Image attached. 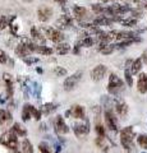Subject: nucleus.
Listing matches in <instances>:
<instances>
[{
  "label": "nucleus",
  "instance_id": "14",
  "mask_svg": "<svg viewBox=\"0 0 147 153\" xmlns=\"http://www.w3.org/2000/svg\"><path fill=\"white\" fill-rule=\"evenodd\" d=\"M4 80H5V84H7V94H8V98H12L13 92H14L13 80H12V75H10V74L4 73Z\"/></svg>",
  "mask_w": 147,
  "mask_h": 153
},
{
  "label": "nucleus",
  "instance_id": "6",
  "mask_svg": "<svg viewBox=\"0 0 147 153\" xmlns=\"http://www.w3.org/2000/svg\"><path fill=\"white\" fill-rule=\"evenodd\" d=\"M73 130L75 133L77 137H82L86 135V134L90 133V123L87 119H83V123H77L73 125Z\"/></svg>",
  "mask_w": 147,
  "mask_h": 153
},
{
  "label": "nucleus",
  "instance_id": "26",
  "mask_svg": "<svg viewBox=\"0 0 147 153\" xmlns=\"http://www.w3.org/2000/svg\"><path fill=\"white\" fill-rule=\"evenodd\" d=\"M120 23H122L123 26H125V27H134L137 25V18H134V17L125 18V19H123Z\"/></svg>",
  "mask_w": 147,
  "mask_h": 153
},
{
  "label": "nucleus",
  "instance_id": "27",
  "mask_svg": "<svg viewBox=\"0 0 147 153\" xmlns=\"http://www.w3.org/2000/svg\"><path fill=\"white\" fill-rule=\"evenodd\" d=\"M36 51L39 52V54H42V55H51L54 52L53 49H50V47H47V46H37Z\"/></svg>",
  "mask_w": 147,
  "mask_h": 153
},
{
  "label": "nucleus",
  "instance_id": "7",
  "mask_svg": "<svg viewBox=\"0 0 147 153\" xmlns=\"http://www.w3.org/2000/svg\"><path fill=\"white\" fill-rule=\"evenodd\" d=\"M105 123H106V126L111 131H118V120L111 110H106L105 111Z\"/></svg>",
  "mask_w": 147,
  "mask_h": 153
},
{
  "label": "nucleus",
  "instance_id": "17",
  "mask_svg": "<svg viewBox=\"0 0 147 153\" xmlns=\"http://www.w3.org/2000/svg\"><path fill=\"white\" fill-rule=\"evenodd\" d=\"M14 51H16L17 56H21V57H23V59H25V57H27V55H30V52H31V51L28 50L23 44H19V45H18Z\"/></svg>",
  "mask_w": 147,
  "mask_h": 153
},
{
  "label": "nucleus",
  "instance_id": "35",
  "mask_svg": "<svg viewBox=\"0 0 147 153\" xmlns=\"http://www.w3.org/2000/svg\"><path fill=\"white\" fill-rule=\"evenodd\" d=\"M54 73H55V75H58V76H63V75L67 74V70H65L64 68H60V66H58V68L54 69Z\"/></svg>",
  "mask_w": 147,
  "mask_h": 153
},
{
  "label": "nucleus",
  "instance_id": "8",
  "mask_svg": "<svg viewBox=\"0 0 147 153\" xmlns=\"http://www.w3.org/2000/svg\"><path fill=\"white\" fill-rule=\"evenodd\" d=\"M67 116H73L75 119H79V120H83L84 117V108L83 106H81V105H74V106L70 107V110H68L67 112H65Z\"/></svg>",
  "mask_w": 147,
  "mask_h": 153
},
{
  "label": "nucleus",
  "instance_id": "30",
  "mask_svg": "<svg viewBox=\"0 0 147 153\" xmlns=\"http://www.w3.org/2000/svg\"><path fill=\"white\" fill-rule=\"evenodd\" d=\"M105 7L100 5V4H93L92 5V10L96 13V14H105Z\"/></svg>",
  "mask_w": 147,
  "mask_h": 153
},
{
  "label": "nucleus",
  "instance_id": "23",
  "mask_svg": "<svg viewBox=\"0 0 147 153\" xmlns=\"http://www.w3.org/2000/svg\"><path fill=\"white\" fill-rule=\"evenodd\" d=\"M74 14L77 16V18H84L86 17V14H87V10H86V8H83V7H79V5H75L74 7Z\"/></svg>",
  "mask_w": 147,
  "mask_h": 153
},
{
  "label": "nucleus",
  "instance_id": "5",
  "mask_svg": "<svg viewBox=\"0 0 147 153\" xmlns=\"http://www.w3.org/2000/svg\"><path fill=\"white\" fill-rule=\"evenodd\" d=\"M44 32H45V36L49 37L51 41L54 42H61L63 41V33H61L59 30H55L53 27H44Z\"/></svg>",
  "mask_w": 147,
  "mask_h": 153
},
{
  "label": "nucleus",
  "instance_id": "44",
  "mask_svg": "<svg viewBox=\"0 0 147 153\" xmlns=\"http://www.w3.org/2000/svg\"><path fill=\"white\" fill-rule=\"evenodd\" d=\"M16 153H19V152H16Z\"/></svg>",
  "mask_w": 147,
  "mask_h": 153
},
{
  "label": "nucleus",
  "instance_id": "36",
  "mask_svg": "<svg viewBox=\"0 0 147 153\" xmlns=\"http://www.w3.org/2000/svg\"><path fill=\"white\" fill-rule=\"evenodd\" d=\"M7 26H9V21H8V18L5 17H1L0 18V30H4Z\"/></svg>",
  "mask_w": 147,
  "mask_h": 153
},
{
  "label": "nucleus",
  "instance_id": "22",
  "mask_svg": "<svg viewBox=\"0 0 147 153\" xmlns=\"http://www.w3.org/2000/svg\"><path fill=\"white\" fill-rule=\"evenodd\" d=\"M70 50V46L68 44H59L58 46H56V52H58L59 55H65L68 54Z\"/></svg>",
  "mask_w": 147,
  "mask_h": 153
},
{
  "label": "nucleus",
  "instance_id": "20",
  "mask_svg": "<svg viewBox=\"0 0 147 153\" xmlns=\"http://www.w3.org/2000/svg\"><path fill=\"white\" fill-rule=\"evenodd\" d=\"M56 108H58V105L53 103V102H49V103H45L44 106H42V112L46 114V115H49L51 112H54Z\"/></svg>",
  "mask_w": 147,
  "mask_h": 153
},
{
  "label": "nucleus",
  "instance_id": "12",
  "mask_svg": "<svg viewBox=\"0 0 147 153\" xmlns=\"http://www.w3.org/2000/svg\"><path fill=\"white\" fill-rule=\"evenodd\" d=\"M51 16H53V9L49 7H41L39 10H37V18H39V21H41V22L49 21Z\"/></svg>",
  "mask_w": 147,
  "mask_h": 153
},
{
  "label": "nucleus",
  "instance_id": "29",
  "mask_svg": "<svg viewBox=\"0 0 147 153\" xmlns=\"http://www.w3.org/2000/svg\"><path fill=\"white\" fill-rule=\"evenodd\" d=\"M31 36L34 37V38H36V40H41V41H44V37H42V35H41V32L37 30L36 27H32L31 28Z\"/></svg>",
  "mask_w": 147,
  "mask_h": 153
},
{
  "label": "nucleus",
  "instance_id": "11",
  "mask_svg": "<svg viewBox=\"0 0 147 153\" xmlns=\"http://www.w3.org/2000/svg\"><path fill=\"white\" fill-rule=\"evenodd\" d=\"M55 130H56V133H59V134L69 133V128H68L67 124H65L63 116H60V115L55 117Z\"/></svg>",
  "mask_w": 147,
  "mask_h": 153
},
{
  "label": "nucleus",
  "instance_id": "43",
  "mask_svg": "<svg viewBox=\"0 0 147 153\" xmlns=\"http://www.w3.org/2000/svg\"><path fill=\"white\" fill-rule=\"evenodd\" d=\"M145 8H146V9H147V3H146V4H145Z\"/></svg>",
  "mask_w": 147,
  "mask_h": 153
},
{
  "label": "nucleus",
  "instance_id": "2",
  "mask_svg": "<svg viewBox=\"0 0 147 153\" xmlns=\"http://www.w3.org/2000/svg\"><path fill=\"white\" fill-rule=\"evenodd\" d=\"M124 89V83L116 74L111 73L109 76V83H107V92L110 94H118Z\"/></svg>",
  "mask_w": 147,
  "mask_h": 153
},
{
  "label": "nucleus",
  "instance_id": "18",
  "mask_svg": "<svg viewBox=\"0 0 147 153\" xmlns=\"http://www.w3.org/2000/svg\"><path fill=\"white\" fill-rule=\"evenodd\" d=\"M141 68H142V57H138V59L133 60V64H132V66H131V73L133 75L138 74Z\"/></svg>",
  "mask_w": 147,
  "mask_h": 153
},
{
  "label": "nucleus",
  "instance_id": "15",
  "mask_svg": "<svg viewBox=\"0 0 147 153\" xmlns=\"http://www.w3.org/2000/svg\"><path fill=\"white\" fill-rule=\"evenodd\" d=\"M12 133L16 134L17 137H26L27 135V130L26 128L22 125V124L19 123H14V125L12 128Z\"/></svg>",
  "mask_w": 147,
  "mask_h": 153
},
{
  "label": "nucleus",
  "instance_id": "39",
  "mask_svg": "<svg viewBox=\"0 0 147 153\" xmlns=\"http://www.w3.org/2000/svg\"><path fill=\"white\" fill-rule=\"evenodd\" d=\"M82 46L81 45V42H77V44H75V47H74V54H78L79 52V47Z\"/></svg>",
  "mask_w": 147,
  "mask_h": 153
},
{
  "label": "nucleus",
  "instance_id": "19",
  "mask_svg": "<svg viewBox=\"0 0 147 153\" xmlns=\"http://www.w3.org/2000/svg\"><path fill=\"white\" fill-rule=\"evenodd\" d=\"M12 121V114L7 111V110H0V123L5 124Z\"/></svg>",
  "mask_w": 147,
  "mask_h": 153
},
{
  "label": "nucleus",
  "instance_id": "34",
  "mask_svg": "<svg viewBox=\"0 0 147 153\" xmlns=\"http://www.w3.org/2000/svg\"><path fill=\"white\" fill-rule=\"evenodd\" d=\"M96 133H97V135L98 138H104L105 137V130H104V126L101 125V124H96Z\"/></svg>",
  "mask_w": 147,
  "mask_h": 153
},
{
  "label": "nucleus",
  "instance_id": "28",
  "mask_svg": "<svg viewBox=\"0 0 147 153\" xmlns=\"http://www.w3.org/2000/svg\"><path fill=\"white\" fill-rule=\"evenodd\" d=\"M132 75H133V74L131 73V69L129 68H125V70H124V78H125V82H127V84L129 85V87H132V84H133Z\"/></svg>",
  "mask_w": 147,
  "mask_h": 153
},
{
  "label": "nucleus",
  "instance_id": "24",
  "mask_svg": "<svg viewBox=\"0 0 147 153\" xmlns=\"http://www.w3.org/2000/svg\"><path fill=\"white\" fill-rule=\"evenodd\" d=\"M22 151L25 153H34V147H32V143L28 139H25L22 142Z\"/></svg>",
  "mask_w": 147,
  "mask_h": 153
},
{
  "label": "nucleus",
  "instance_id": "38",
  "mask_svg": "<svg viewBox=\"0 0 147 153\" xmlns=\"http://www.w3.org/2000/svg\"><path fill=\"white\" fill-rule=\"evenodd\" d=\"M8 61V56L1 49H0V64H5Z\"/></svg>",
  "mask_w": 147,
  "mask_h": 153
},
{
  "label": "nucleus",
  "instance_id": "4",
  "mask_svg": "<svg viewBox=\"0 0 147 153\" xmlns=\"http://www.w3.org/2000/svg\"><path fill=\"white\" fill-rule=\"evenodd\" d=\"M82 71H77V73L72 74L70 76H68L67 79L64 80V89L65 91H72L74 89L75 87H77L78 82L81 80V78H82Z\"/></svg>",
  "mask_w": 147,
  "mask_h": 153
},
{
  "label": "nucleus",
  "instance_id": "31",
  "mask_svg": "<svg viewBox=\"0 0 147 153\" xmlns=\"http://www.w3.org/2000/svg\"><path fill=\"white\" fill-rule=\"evenodd\" d=\"M79 42H81V45L84 46V47H91V46L93 45L95 40H93L92 37H86V38H83V40L79 41Z\"/></svg>",
  "mask_w": 147,
  "mask_h": 153
},
{
  "label": "nucleus",
  "instance_id": "13",
  "mask_svg": "<svg viewBox=\"0 0 147 153\" xmlns=\"http://www.w3.org/2000/svg\"><path fill=\"white\" fill-rule=\"evenodd\" d=\"M137 89H138L140 93H147V73H143L138 76Z\"/></svg>",
  "mask_w": 147,
  "mask_h": 153
},
{
  "label": "nucleus",
  "instance_id": "21",
  "mask_svg": "<svg viewBox=\"0 0 147 153\" xmlns=\"http://www.w3.org/2000/svg\"><path fill=\"white\" fill-rule=\"evenodd\" d=\"M25 106L28 108V111L31 112L32 117H35L36 120H40V119H41V114H42V112L40 111V110H37L36 107L32 106V105H25Z\"/></svg>",
  "mask_w": 147,
  "mask_h": 153
},
{
  "label": "nucleus",
  "instance_id": "41",
  "mask_svg": "<svg viewBox=\"0 0 147 153\" xmlns=\"http://www.w3.org/2000/svg\"><path fill=\"white\" fill-rule=\"evenodd\" d=\"M56 3H59V4H64L65 3V0H55Z\"/></svg>",
  "mask_w": 147,
  "mask_h": 153
},
{
  "label": "nucleus",
  "instance_id": "16",
  "mask_svg": "<svg viewBox=\"0 0 147 153\" xmlns=\"http://www.w3.org/2000/svg\"><path fill=\"white\" fill-rule=\"evenodd\" d=\"M72 25V19L67 16H61L58 21H56V26L60 27V28H67V27H70Z\"/></svg>",
  "mask_w": 147,
  "mask_h": 153
},
{
  "label": "nucleus",
  "instance_id": "1",
  "mask_svg": "<svg viewBox=\"0 0 147 153\" xmlns=\"http://www.w3.org/2000/svg\"><path fill=\"white\" fill-rule=\"evenodd\" d=\"M136 137V133L133 130V126H125L120 131V143L123 148L127 152H133L134 151V143L133 139Z\"/></svg>",
  "mask_w": 147,
  "mask_h": 153
},
{
  "label": "nucleus",
  "instance_id": "40",
  "mask_svg": "<svg viewBox=\"0 0 147 153\" xmlns=\"http://www.w3.org/2000/svg\"><path fill=\"white\" fill-rule=\"evenodd\" d=\"M142 60H143L145 61V63L147 64V50L143 52V54H142Z\"/></svg>",
  "mask_w": 147,
  "mask_h": 153
},
{
  "label": "nucleus",
  "instance_id": "37",
  "mask_svg": "<svg viewBox=\"0 0 147 153\" xmlns=\"http://www.w3.org/2000/svg\"><path fill=\"white\" fill-rule=\"evenodd\" d=\"M25 63L26 64H28V65H31V64H35V63H37L39 61V59L37 57H31V56H28V57H25Z\"/></svg>",
  "mask_w": 147,
  "mask_h": 153
},
{
  "label": "nucleus",
  "instance_id": "10",
  "mask_svg": "<svg viewBox=\"0 0 147 153\" xmlns=\"http://www.w3.org/2000/svg\"><path fill=\"white\" fill-rule=\"evenodd\" d=\"M106 71H107L106 66L102 65V64H100V65L95 66V68L92 69V71H91V78H92L93 80H96V82H97V80H101L104 76H105Z\"/></svg>",
  "mask_w": 147,
  "mask_h": 153
},
{
  "label": "nucleus",
  "instance_id": "33",
  "mask_svg": "<svg viewBox=\"0 0 147 153\" xmlns=\"http://www.w3.org/2000/svg\"><path fill=\"white\" fill-rule=\"evenodd\" d=\"M31 116H32L31 112L28 111V108L25 106V107H23V111H22V120L27 121V120H30V119H31Z\"/></svg>",
  "mask_w": 147,
  "mask_h": 153
},
{
  "label": "nucleus",
  "instance_id": "3",
  "mask_svg": "<svg viewBox=\"0 0 147 153\" xmlns=\"http://www.w3.org/2000/svg\"><path fill=\"white\" fill-rule=\"evenodd\" d=\"M0 143H1L3 146H5L7 148H9V149H13V151H16L18 148L17 135L16 134H13L12 131L1 134V137H0Z\"/></svg>",
  "mask_w": 147,
  "mask_h": 153
},
{
  "label": "nucleus",
  "instance_id": "42",
  "mask_svg": "<svg viewBox=\"0 0 147 153\" xmlns=\"http://www.w3.org/2000/svg\"><path fill=\"white\" fill-rule=\"evenodd\" d=\"M36 70H37V73H42V69L41 68H37Z\"/></svg>",
  "mask_w": 147,
  "mask_h": 153
},
{
  "label": "nucleus",
  "instance_id": "25",
  "mask_svg": "<svg viewBox=\"0 0 147 153\" xmlns=\"http://www.w3.org/2000/svg\"><path fill=\"white\" fill-rule=\"evenodd\" d=\"M137 143H138V146L141 148L147 151V135L146 134H141V135L137 137Z\"/></svg>",
  "mask_w": 147,
  "mask_h": 153
},
{
  "label": "nucleus",
  "instance_id": "9",
  "mask_svg": "<svg viewBox=\"0 0 147 153\" xmlns=\"http://www.w3.org/2000/svg\"><path fill=\"white\" fill-rule=\"evenodd\" d=\"M114 107H115V111L116 114L119 115L120 117H125L127 114H128V105L123 101V100L118 98V100H114Z\"/></svg>",
  "mask_w": 147,
  "mask_h": 153
},
{
  "label": "nucleus",
  "instance_id": "32",
  "mask_svg": "<svg viewBox=\"0 0 147 153\" xmlns=\"http://www.w3.org/2000/svg\"><path fill=\"white\" fill-rule=\"evenodd\" d=\"M39 149L41 153H53V151H51V148L46 144V143H40L39 144Z\"/></svg>",
  "mask_w": 147,
  "mask_h": 153
}]
</instances>
